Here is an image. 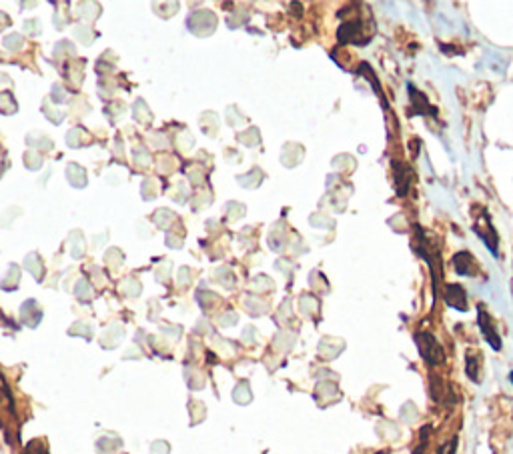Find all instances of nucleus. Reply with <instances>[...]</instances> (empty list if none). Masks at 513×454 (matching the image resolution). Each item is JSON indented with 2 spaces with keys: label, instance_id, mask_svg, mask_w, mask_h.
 <instances>
[{
  "label": "nucleus",
  "instance_id": "1",
  "mask_svg": "<svg viewBox=\"0 0 513 454\" xmlns=\"http://www.w3.org/2000/svg\"><path fill=\"white\" fill-rule=\"evenodd\" d=\"M375 34L373 22L363 21L359 16H355L351 22H345L341 28H339V41L341 43H351V44H367Z\"/></svg>",
  "mask_w": 513,
  "mask_h": 454
},
{
  "label": "nucleus",
  "instance_id": "2",
  "mask_svg": "<svg viewBox=\"0 0 513 454\" xmlns=\"http://www.w3.org/2000/svg\"><path fill=\"white\" fill-rule=\"evenodd\" d=\"M415 342L421 359L425 360L428 364L439 366V364L445 362V350H443L437 338L433 337L431 332H419V334H415Z\"/></svg>",
  "mask_w": 513,
  "mask_h": 454
},
{
  "label": "nucleus",
  "instance_id": "3",
  "mask_svg": "<svg viewBox=\"0 0 513 454\" xmlns=\"http://www.w3.org/2000/svg\"><path fill=\"white\" fill-rule=\"evenodd\" d=\"M453 268H455L457 275L467 276V278L480 275V263L470 250H461V253L453 254Z\"/></svg>",
  "mask_w": 513,
  "mask_h": 454
},
{
  "label": "nucleus",
  "instance_id": "4",
  "mask_svg": "<svg viewBox=\"0 0 513 454\" xmlns=\"http://www.w3.org/2000/svg\"><path fill=\"white\" fill-rule=\"evenodd\" d=\"M393 176H395V191L399 196H405L409 189L413 186L415 172L405 162H393Z\"/></svg>",
  "mask_w": 513,
  "mask_h": 454
},
{
  "label": "nucleus",
  "instance_id": "5",
  "mask_svg": "<svg viewBox=\"0 0 513 454\" xmlns=\"http://www.w3.org/2000/svg\"><path fill=\"white\" fill-rule=\"evenodd\" d=\"M477 312H480V315H477V322H480V328L481 332H483V337H485V340L492 344L493 350H502V338H499L497 330H495L492 317L487 315V310L481 307V305L480 308H477Z\"/></svg>",
  "mask_w": 513,
  "mask_h": 454
},
{
  "label": "nucleus",
  "instance_id": "6",
  "mask_svg": "<svg viewBox=\"0 0 513 454\" xmlns=\"http://www.w3.org/2000/svg\"><path fill=\"white\" fill-rule=\"evenodd\" d=\"M480 224H475V231H477V236H480L481 241L485 243V246L492 250L493 256H497V248H499V241H497V233H495V228H493L492 221H489V216L487 214H483V218L480 216Z\"/></svg>",
  "mask_w": 513,
  "mask_h": 454
},
{
  "label": "nucleus",
  "instance_id": "7",
  "mask_svg": "<svg viewBox=\"0 0 513 454\" xmlns=\"http://www.w3.org/2000/svg\"><path fill=\"white\" fill-rule=\"evenodd\" d=\"M407 88H409V98H411V105L415 108L417 115H421V117H437V108L431 106L428 96L413 85H407Z\"/></svg>",
  "mask_w": 513,
  "mask_h": 454
},
{
  "label": "nucleus",
  "instance_id": "8",
  "mask_svg": "<svg viewBox=\"0 0 513 454\" xmlns=\"http://www.w3.org/2000/svg\"><path fill=\"white\" fill-rule=\"evenodd\" d=\"M445 305L455 310H461V312L467 310V295H465L463 286L457 283L445 286Z\"/></svg>",
  "mask_w": 513,
  "mask_h": 454
},
{
  "label": "nucleus",
  "instance_id": "9",
  "mask_svg": "<svg viewBox=\"0 0 513 454\" xmlns=\"http://www.w3.org/2000/svg\"><path fill=\"white\" fill-rule=\"evenodd\" d=\"M480 354H473V352L465 357V372L473 382H480V374H477L480 372Z\"/></svg>",
  "mask_w": 513,
  "mask_h": 454
},
{
  "label": "nucleus",
  "instance_id": "10",
  "mask_svg": "<svg viewBox=\"0 0 513 454\" xmlns=\"http://www.w3.org/2000/svg\"><path fill=\"white\" fill-rule=\"evenodd\" d=\"M455 446H457V438H453L451 443L443 444L437 450V454H455Z\"/></svg>",
  "mask_w": 513,
  "mask_h": 454
},
{
  "label": "nucleus",
  "instance_id": "11",
  "mask_svg": "<svg viewBox=\"0 0 513 454\" xmlns=\"http://www.w3.org/2000/svg\"><path fill=\"white\" fill-rule=\"evenodd\" d=\"M26 454H46V453H44L43 448H38V450L34 453V450H32V444H31V446H28V450H26Z\"/></svg>",
  "mask_w": 513,
  "mask_h": 454
},
{
  "label": "nucleus",
  "instance_id": "12",
  "mask_svg": "<svg viewBox=\"0 0 513 454\" xmlns=\"http://www.w3.org/2000/svg\"><path fill=\"white\" fill-rule=\"evenodd\" d=\"M509 379H512V382H513V372H512V374H509Z\"/></svg>",
  "mask_w": 513,
  "mask_h": 454
}]
</instances>
